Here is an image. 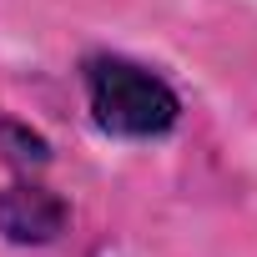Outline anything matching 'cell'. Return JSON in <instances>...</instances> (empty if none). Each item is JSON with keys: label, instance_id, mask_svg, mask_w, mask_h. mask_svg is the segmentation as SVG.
<instances>
[{"label": "cell", "instance_id": "cell-1", "mask_svg": "<svg viewBox=\"0 0 257 257\" xmlns=\"http://www.w3.org/2000/svg\"><path fill=\"white\" fill-rule=\"evenodd\" d=\"M86 76V106L91 121L106 137L121 142H157L167 132H177L182 121V96L142 61L132 56H91L81 66Z\"/></svg>", "mask_w": 257, "mask_h": 257}, {"label": "cell", "instance_id": "cell-3", "mask_svg": "<svg viewBox=\"0 0 257 257\" xmlns=\"http://www.w3.org/2000/svg\"><path fill=\"white\" fill-rule=\"evenodd\" d=\"M0 142H6L11 162H16V167H26V172L51 162V142H46L41 132H31V126H21V121H0Z\"/></svg>", "mask_w": 257, "mask_h": 257}, {"label": "cell", "instance_id": "cell-2", "mask_svg": "<svg viewBox=\"0 0 257 257\" xmlns=\"http://www.w3.org/2000/svg\"><path fill=\"white\" fill-rule=\"evenodd\" d=\"M71 207L41 187V182H16V187H0V237L16 242V247H46L66 232Z\"/></svg>", "mask_w": 257, "mask_h": 257}]
</instances>
